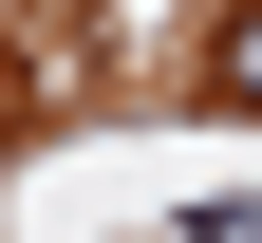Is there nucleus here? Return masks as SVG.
Wrapping results in <instances>:
<instances>
[{
	"instance_id": "nucleus-1",
	"label": "nucleus",
	"mask_w": 262,
	"mask_h": 243,
	"mask_svg": "<svg viewBox=\"0 0 262 243\" xmlns=\"http://www.w3.org/2000/svg\"><path fill=\"white\" fill-rule=\"evenodd\" d=\"M206 94H225V113H262V0H244V19L206 38Z\"/></svg>"
}]
</instances>
